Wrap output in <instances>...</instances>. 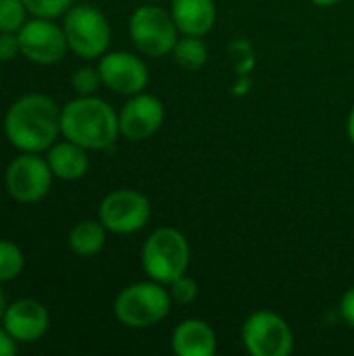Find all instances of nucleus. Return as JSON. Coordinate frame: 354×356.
Returning a JSON list of instances; mask_svg holds the SVG:
<instances>
[{
	"label": "nucleus",
	"mask_w": 354,
	"mask_h": 356,
	"mask_svg": "<svg viewBox=\"0 0 354 356\" xmlns=\"http://www.w3.org/2000/svg\"><path fill=\"white\" fill-rule=\"evenodd\" d=\"M27 15L23 0H0V31H19Z\"/></svg>",
	"instance_id": "21"
},
{
	"label": "nucleus",
	"mask_w": 354,
	"mask_h": 356,
	"mask_svg": "<svg viewBox=\"0 0 354 356\" xmlns=\"http://www.w3.org/2000/svg\"><path fill=\"white\" fill-rule=\"evenodd\" d=\"M19 342L4 330V325L0 323V356H15L19 353Z\"/></svg>",
	"instance_id": "26"
},
{
	"label": "nucleus",
	"mask_w": 354,
	"mask_h": 356,
	"mask_svg": "<svg viewBox=\"0 0 354 356\" xmlns=\"http://www.w3.org/2000/svg\"><path fill=\"white\" fill-rule=\"evenodd\" d=\"M0 75H2V73H0Z\"/></svg>",
	"instance_id": "31"
},
{
	"label": "nucleus",
	"mask_w": 354,
	"mask_h": 356,
	"mask_svg": "<svg viewBox=\"0 0 354 356\" xmlns=\"http://www.w3.org/2000/svg\"><path fill=\"white\" fill-rule=\"evenodd\" d=\"M6 294H4V290H2V284H0V321H2V315H4V311H6Z\"/></svg>",
	"instance_id": "29"
},
{
	"label": "nucleus",
	"mask_w": 354,
	"mask_h": 356,
	"mask_svg": "<svg viewBox=\"0 0 354 356\" xmlns=\"http://www.w3.org/2000/svg\"><path fill=\"white\" fill-rule=\"evenodd\" d=\"M165 121V104L161 98L140 92L129 96L119 111L121 136L129 142H144L152 138Z\"/></svg>",
	"instance_id": "12"
},
{
	"label": "nucleus",
	"mask_w": 354,
	"mask_h": 356,
	"mask_svg": "<svg viewBox=\"0 0 354 356\" xmlns=\"http://www.w3.org/2000/svg\"><path fill=\"white\" fill-rule=\"evenodd\" d=\"M25 269V254L19 244L0 240V284L17 280Z\"/></svg>",
	"instance_id": "19"
},
{
	"label": "nucleus",
	"mask_w": 354,
	"mask_h": 356,
	"mask_svg": "<svg viewBox=\"0 0 354 356\" xmlns=\"http://www.w3.org/2000/svg\"><path fill=\"white\" fill-rule=\"evenodd\" d=\"M127 27L136 50L150 58H163L171 54L182 35L171 17V10L156 6V2L138 6L129 17Z\"/></svg>",
	"instance_id": "5"
},
{
	"label": "nucleus",
	"mask_w": 354,
	"mask_h": 356,
	"mask_svg": "<svg viewBox=\"0 0 354 356\" xmlns=\"http://www.w3.org/2000/svg\"><path fill=\"white\" fill-rule=\"evenodd\" d=\"M106 234L108 229L102 225L100 219H83L75 223L69 232V238H67L69 250L79 259H92L104 248Z\"/></svg>",
	"instance_id": "17"
},
{
	"label": "nucleus",
	"mask_w": 354,
	"mask_h": 356,
	"mask_svg": "<svg viewBox=\"0 0 354 356\" xmlns=\"http://www.w3.org/2000/svg\"><path fill=\"white\" fill-rule=\"evenodd\" d=\"M63 31L69 50L83 60L100 58L111 46V23L92 4H73L63 15Z\"/></svg>",
	"instance_id": "6"
},
{
	"label": "nucleus",
	"mask_w": 354,
	"mask_h": 356,
	"mask_svg": "<svg viewBox=\"0 0 354 356\" xmlns=\"http://www.w3.org/2000/svg\"><path fill=\"white\" fill-rule=\"evenodd\" d=\"M190 244L188 238L175 227L154 229L142 244L140 261L142 271L148 280L169 286L179 275L188 273L190 267Z\"/></svg>",
	"instance_id": "4"
},
{
	"label": "nucleus",
	"mask_w": 354,
	"mask_h": 356,
	"mask_svg": "<svg viewBox=\"0 0 354 356\" xmlns=\"http://www.w3.org/2000/svg\"><path fill=\"white\" fill-rule=\"evenodd\" d=\"M17 33L21 42V56L35 65H56L69 50L63 25L54 23V19L31 17Z\"/></svg>",
	"instance_id": "10"
},
{
	"label": "nucleus",
	"mask_w": 354,
	"mask_h": 356,
	"mask_svg": "<svg viewBox=\"0 0 354 356\" xmlns=\"http://www.w3.org/2000/svg\"><path fill=\"white\" fill-rule=\"evenodd\" d=\"M315 6H321V8H328V6H336L338 2H342V0H311Z\"/></svg>",
	"instance_id": "28"
},
{
	"label": "nucleus",
	"mask_w": 354,
	"mask_h": 356,
	"mask_svg": "<svg viewBox=\"0 0 354 356\" xmlns=\"http://www.w3.org/2000/svg\"><path fill=\"white\" fill-rule=\"evenodd\" d=\"M346 134H348V140H351V144L354 146V106L351 108V113H348V119H346Z\"/></svg>",
	"instance_id": "27"
},
{
	"label": "nucleus",
	"mask_w": 354,
	"mask_h": 356,
	"mask_svg": "<svg viewBox=\"0 0 354 356\" xmlns=\"http://www.w3.org/2000/svg\"><path fill=\"white\" fill-rule=\"evenodd\" d=\"M169 10L182 35L204 38L217 21L215 0H171Z\"/></svg>",
	"instance_id": "16"
},
{
	"label": "nucleus",
	"mask_w": 354,
	"mask_h": 356,
	"mask_svg": "<svg viewBox=\"0 0 354 356\" xmlns=\"http://www.w3.org/2000/svg\"><path fill=\"white\" fill-rule=\"evenodd\" d=\"M0 323L19 344H33L46 336L50 327V315L40 300L19 298L6 305Z\"/></svg>",
	"instance_id": "13"
},
{
	"label": "nucleus",
	"mask_w": 354,
	"mask_h": 356,
	"mask_svg": "<svg viewBox=\"0 0 354 356\" xmlns=\"http://www.w3.org/2000/svg\"><path fill=\"white\" fill-rule=\"evenodd\" d=\"M69 81H71V90L77 96H94L98 92V88L102 86V77H100L98 67H90V65L77 67L71 73Z\"/></svg>",
	"instance_id": "20"
},
{
	"label": "nucleus",
	"mask_w": 354,
	"mask_h": 356,
	"mask_svg": "<svg viewBox=\"0 0 354 356\" xmlns=\"http://www.w3.org/2000/svg\"><path fill=\"white\" fill-rule=\"evenodd\" d=\"M144 2H163V0H144Z\"/></svg>",
	"instance_id": "30"
},
{
	"label": "nucleus",
	"mask_w": 354,
	"mask_h": 356,
	"mask_svg": "<svg viewBox=\"0 0 354 356\" xmlns=\"http://www.w3.org/2000/svg\"><path fill=\"white\" fill-rule=\"evenodd\" d=\"M152 217L150 200L131 188H119L108 192L98 204V219L117 236H131L142 232Z\"/></svg>",
	"instance_id": "8"
},
{
	"label": "nucleus",
	"mask_w": 354,
	"mask_h": 356,
	"mask_svg": "<svg viewBox=\"0 0 354 356\" xmlns=\"http://www.w3.org/2000/svg\"><path fill=\"white\" fill-rule=\"evenodd\" d=\"M90 150H86L83 146L71 142V140H56L46 152V161H48V167L54 175V179H61V181H77L81 179L88 169H90V156H88Z\"/></svg>",
	"instance_id": "15"
},
{
	"label": "nucleus",
	"mask_w": 354,
	"mask_h": 356,
	"mask_svg": "<svg viewBox=\"0 0 354 356\" xmlns=\"http://www.w3.org/2000/svg\"><path fill=\"white\" fill-rule=\"evenodd\" d=\"M21 54V42L17 31H0V63L15 60Z\"/></svg>",
	"instance_id": "24"
},
{
	"label": "nucleus",
	"mask_w": 354,
	"mask_h": 356,
	"mask_svg": "<svg viewBox=\"0 0 354 356\" xmlns=\"http://www.w3.org/2000/svg\"><path fill=\"white\" fill-rule=\"evenodd\" d=\"M167 290H169V296H171L173 305L186 307V305H192L198 298V284L188 273H184L177 280H173L167 286Z\"/></svg>",
	"instance_id": "22"
},
{
	"label": "nucleus",
	"mask_w": 354,
	"mask_h": 356,
	"mask_svg": "<svg viewBox=\"0 0 354 356\" xmlns=\"http://www.w3.org/2000/svg\"><path fill=\"white\" fill-rule=\"evenodd\" d=\"M242 344L250 356H290L294 353V332L290 323L267 309L250 313L242 323Z\"/></svg>",
	"instance_id": "7"
},
{
	"label": "nucleus",
	"mask_w": 354,
	"mask_h": 356,
	"mask_svg": "<svg viewBox=\"0 0 354 356\" xmlns=\"http://www.w3.org/2000/svg\"><path fill=\"white\" fill-rule=\"evenodd\" d=\"M61 136L86 150H106L119 136V113L102 98L77 96L61 106Z\"/></svg>",
	"instance_id": "2"
},
{
	"label": "nucleus",
	"mask_w": 354,
	"mask_h": 356,
	"mask_svg": "<svg viewBox=\"0 0 354 356\" xmlns=\"http://www.w3.org/2000/svg\"><path fill=\"white\" fill-rule=\"evenodd\" d=\"M173 300L167 286L144 280L119 290L113 302L115 319L129 330H148L159 325L171 311Z\"/></svg>",
	"instance_id": "3"
},
{
	"label": "nucleus",
	"mask_w": 354,
	"mask_h": 356,
	"mask_svg": "<svg viewBox=\"0 0 354 356\" xmlns=\"http://www.w3.org/2000/svg\"><path fill=\"white\" fill-rule=\"evenodd\" d=\"M2 127L19 152L44 154L61 136V106L48 94H25L8 106Z\"/></svg>",
	"instance_id": "1"
},
{
	"label": "nucleus",
	"mask_w": 354,
	"mask_h": 356,
	"mask_svg": "<svg viewBox=\"0 0 354 356\" xmlns=\"http://www.w3.org/2000/svg\"><path fill=\"white\" fill-rule=\"evenodd\" d=\"M98 71L102 86L121 96H136L148 86V67L146 63L127 50H108L98 58Z\"/></svg>",
	"instance_id": "11"
},
{
	"label": "nucleus",
	"mask_w": 354,
	"mask_h": 356,
	"mask_svg": "<svg viewBox=\"0 0 354 356\" xmlns=\"http://www.w3.org/2000/svg\"><path fill=\"white\" fill-rule=\"evenodd\" d=\"M340 317L344 319L348 327L354 330V286L348 288L340 298Z\"/></svg>",
	"instance_id": "25"
},
{
	"label": "nucleus",
	"mask_w": 354,
	"mask_h": 356,
	"mask_svg": "<svg viewBox=\"0 0 354 356\" xmlns=\"http://www.w3.org/2000/svg\"><path fill=\"white\" fill-rule=\"evenodd\" d=\"M52 171L46 156L38 152H21L4 171V188L8 196L21 204H33L46 198L52 186Z\"/></svg>",
	"instance_id": "9"
},
{
	"label": "nucleus",
	"mask_w": 354,
	"mask_h": 356,
	"mask_svg": "<svg viewBox=\"0 0 354 356\" xmlns=\"http://www.w3.org/2000/svg\"><path fill=\"white\" fill-rule=\"evenodd\" d=\"M171 54L177 67L186 71H198L209 63V46L200 35H179Z\"/></svg>",
	"instance_id": "18"
},
{
	"label": "nucleus",
	"mask_w": 354,
	"mask_h": 356,
	"mask_svg": "<svg viewBox=\"0 0 354 356\" xmlns=\"http://www.w3.org/2000/svg\"><path fill=\"white\" fill-rule=\"evenodd\" d=\"M23 2L31 17H44V19L63 17L73 6V0H23Z\"/></svg>",
	"instance_id": "23"
},
{
	"label": "nucleus",
	"mask_w": 354,
	"mask_h": 356,
	"mask_svg": "<svg viewBox=\"0 0 354 356\" xmlns=\"http://www.w3.org/2000/svg\"><path fill=\"white\" fill-rule=\"evenodd\" d=\"M171 348L177 356H213L217 353L215 330L204 319H184L171 334Z\"/></svg>",
	"instance_id": "14"
}]
</instances>
